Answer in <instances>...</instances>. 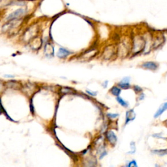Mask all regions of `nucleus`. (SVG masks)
Wrapping results in <instances>:
<instances>
[{
  "instance_id": "obj_4",
  "label": "nucleus",
  "mask_w": 167,
  "mask_h": 167,
  "mask_svg": "<svg viewBox=\"0 0 167 167\" xmlns=\"http://www.w3.org/2000/svg\"><path fill=\"white\" fill-rule=\"evenodd\" d=\"M17 19L15 20H9L10 22L7 24H5L3 25V27H2V31L3 32H6L7 31L10 30L12 28H14V27H16L20 25V21L16 20Z\"/></svg>"
},
{
  "instance_id": "obj_25",
  "label": "nucleus",
  "mask_w": 167,
  "mask_h": 167,
  "mask_svg": "<svg viewBox=\"0 0 167 167\" xmlns=\"http://www.w3.org/2000/svg\"><path fill=\"white\" fill-rule=\"evenodd\" d=\"M5 77H9V78H13L14 76L13 75H5Z\"/></svg>"
},
{
  "instance_id": "obj_3",
  "label": "nucleus",
  "mask_w": 167,
  "mask_h": 167,
  "mask_svg": "<svg viewBox=\"0 0 167 167\" xmlns=\"http://www.w3.org/2000/svg\"><path fill=\"white\" fill-rule=\"evenodd\" d=\"M21 89L24 93L27 95H31L37 90V86L34 84L27 83L24 86H22Z\"/></svg>"
},
{
  "instance_id": "obj_15",
  "label": "nucleus",
  "mask_w": 167,
  "mask_h": 167,
  "mask_svg": "<svg viewBox=\"0 0 167 167\" xmlns=\"http://www.w3.org/2000/svg\"><path fill=\"white\" fill-rule=\"evenodd\" d=\"M54 52V48L50 44H47L45 46V53L47 56H51Z\"/></svg>"
},
{
  "instance_id": "obj_26",
  "label": "nucleus",
  "mask_w": 167,
  "mask_h": 167,
  "mask_svg": "<svg viewBox=\"0 0 167 167\" xmlns=\"http://www.w3.org/2000/svg\"><path fill=\"white\" fill-rule=\"evenodd\" d=\"M166 123H167V121H166Z\"/></svg>"
},
{
  "instance_id": "obj_8",
  "label": "nucleus",
  "mask_w": 167,
  "mask_h": 167,
  "mask_svg": "<svg viewBox=\"0 0 167 167\" xmlns=\"http://www.w3.org/2000/svg\"><path fill=\"white\" fill-rule=\"evenodd\" d=\"M7 88L12 89H20L22 88V85L20 83L15 80H9L5 84Z\"/></svg>"
},
{
  "instance_id": "obj_22",
  "label": "nucleus",
  "mask_w": 167,
  "mask_h": 167,
  "mask_svg": "<svg viewBox=\"0 0 167 167\" xmlns=\"http://www.w3.org/2000/svg\"><path fill=\"white\" fill-rule=\"evenodd\" d=\"M134 91H135L136 92H137V93H140V92H141L142 91V89L140 87H139L138 86H135L134 87Z\"/></svg>"
},
{
  "instance_id": "obj_18",
  "label": "nucleus",
  "mask_w": 167,
  "mask_h": 167,
  "mask_svg": "<svg viewBox=\"0 0 167 167\" xmlns=\"http://www.w3.org/2000/svg\"><path fill=\"white\" fill-rule=\"evenodd\" d=\"M153 153H155V154H157V155H160V156H163V155H166L167 154V149H160V150H153Z\"/></svg>"
},
{
  "instance_id": "obj_11",
  "label": "nucleus",
  "mask_w": 167,
  "mask_h": 167,
  "mask_svg": "<svg viewBox=\"0 0 167 167\" xmlns=\"http://www.w3.org/2000/svg\"><path fill=\"white\" fill-rule=\"evenodd\" d=\"M71 54L70 51L64 48H60L57 53V56L59 58H65Z\"/></svg>"
},
{
  "instance_id": "obj_7",
  "label": "nucleus",
  "mask_w": 167,
  "mask_h": 167,
  "mask_svg": "<svg viewBox=\"0 0 167 167\" xmlns=\"http://www.w3.org/2000/svg\"><path fill=\"white\" fill-rule=\"evenodd\" d=\"M29 42L31 48L33 50H39L42 45V40L39 37H34Z\"/></svg>"
},
{
  "instance_id": "obj_17",
  "label": "nucleus",
  "mask_w": 167,
  "mask_h": 167,
  "mask_svg": "<svg viewBox=\"0 0 167 167\" xmlns=\"http://www.w3.org/2000/svg\"><path fill=\"white\" fill-rule=\"evenodd\" d=\"M118 86L121 89H127L130 88V84L129 82H120L118 84Z\"/></svg>"
},
{
  "instance_id": "obj_16",
  "label": "nucleus",
  "mask_w": 167,
  "mask_h": 167,
  "mask_svg": "<svg viewBox=\"0 0 167 167\" xmlns=\"http://www.w3.org/2000/svg\"><path fill=\"white\" fill-rule=\"evenodd\" d=\"M116 100L119 103V104H121V106H122L127 107L129 106V104H128L127 102L125 101H124L123 99H122V98H121L120 97H118V96L117 97H116Z\"/></svg>"
},
{
  "instance_id": "obj_5",
  "label": "nucleus",
  "mask_w": 167,
  "mask_h": 167,
  "mask_svg": "<svg viewBox=\"0 0 167 167\" xmlns=\"http://www.w3.org/2000/svg\"><path fill=\"white\" fill-rule=\"evenodd\" d=\"M115 49H114V46L113 45L108 46L106 47V48L104 49L103 52V57L104 59H109L112 58V56H113V55L115 54Z\"/></svg>"
},
{
  "instance_id": "obj_1",
  "label": "nucleus",
  "mask_w": 167,
  "mask_h": 167,
  "mask_svg": "<svg viewBox=\"0 0 167 167\" xmlns=\"http://www.w3.org/2000/svg\"><path fill=\"white\" fill-rule=\"evenodd\" d=\"M146 42L141 37H136L133 40V53H139L145 47Z\"/></svg>"
},
{
  "instance_id": "obj_19",
  "label": "nucleus",
  "mask_w": 167,
  "mask_h": 167,
  "mask_svg": "<svg viewBox=\"0 0 167 167\" xmlns=\"http://www.w3.org/2000/svg\"><path fill=\"white\" fill-rule=\"evenodd\" d=\"M61 92L62 93H73V91L70 88H61Z\"/></svg>"
},
{
  "instance_id": "obj_13",
  "label": "nucleus",
  "mask_w": 167,
  "mask_h": 167,
  "mask_svg": "<svg viewBox=\"0 0 167 167\" xmlns=\"http://www.w3.org/2000/svg\"><path fill=\"white\" fill-rule=\"evenodd\" d=\"M166 110H167V102L161 104V106L159 107V109L157 110V111L156 112L155 115H154V118H158L159 116H160L164 111Z\"/></svg>"
},
{
  "instance_id": "obj_21",
  "label": "nucleus",
  "mask_w": 167,
  "mask_h": 167,
  "mask_svg": "<svg viewBox=\"0 0 167 167\" xmlns=\"http://www.w3.org/2000/svg\"><path fill=\"white\" fill-rule=\"evenodd\" d=\"M107 116H108L109 118H116L117 117H118L119 114H107Z\"/></svg>"
},
{
  "instance_id": "obj_24",
  "label": "nucleus",
  "mask_w": 167,
  "mask_h": 167,
  "mask_svg": "<svg viewBox=\"0 0 167 167\" xmlns=\"http://www.w3.org/2000/svg\"><path fill=\"white\" fill-rule=\"evenodd\" d=\"M4 86H4V84H2L1 82H0V92H1L2 91H3Z\"/></svg>"
},
{
  "instance_id": "obj_23",
  "label": "nucleus",
  "mask_w": 167,
  "mask_h": 167,
  "mask_svg": "<svg viewBox=\"0 0 167 167\" xmlns=\"http://www.w3.org/2000/svg\"><path fill=\"white\" fill-rule=\"evenodd\" d=\"M87 93H88L89 95H90L91 96H96L97 93V92H94V91H89V90H87L86 91Z\"/></svg>"
},
{
  "instance_id": "obj_9",
  "label": "nucleus",
  "mask_w": 167,
  "mask_h": 167,
  "mask_svg": "<svg viewBox=\"0 0 167 167\" xmlns=\"http://www.w3.org/2000/svg\"><path fill=\"white\" fill-rule=\"evenodd\" d=\"M106 138L108 139L109 142L112 144H115L117 142V140H118L116 134L112 131H108L107 132Z\"/></svg>"
},
{
  "instance_id": "obj_20",
  "label": "nucleus",
  "mask_w": 167,
  "mask_h": 167,
  "mask_svg": "<svg viewBox=\"0 0 167 167\" xmlns=\"http://www.w3.org/2000/svg\"><path fill=\"white\" fill-rule=\"evenodd\" d=\"M127 166L129 167H133V166L136 167L137 166V164H136V161L133 160V161H131V162H129V163L127 164Z\"/></svg>"
},
{
  "instance_id": "obj_2",
  "label": "nucleus",
  "mask_w": 167,
  "mask_h": 167,
  "mask_svg": "<svg viewBox=\"0 0 167 167\" xmlns=\"http://www.w3.org/2000/svg\"><path fill=\"white\" fill-rule=\"evenodd\" d=\"M37 32H38V27L37 25H33L25 32L23 35V40L26 42L30 41L32 39L35 37Z\"/></svg>"
},
{
  "instance_id": "obj_14",
  "label": "nucleus",
  "mask_w": 167,
  "mask_h": 167,
  "mask_svg": "<svg viewBox=\"0 0 167 167\" xmlns=\"http://www.w3.org/2000/svg\"><path fill=\"white\" fill-rule=\"evenodd\" d=\"M110 93L112 94L113 95L118 97L119 95V94H120V93H121V89L118 88V86H114L110 89Z\"/></svg>"
},
{
  "instance_id": "obj_12",
  "label": "nucleus",
  "mask_w": 167,
  "mask_h": 167,
  "mask_svg": "<svg viewBox=\"0 0 167 167\" xmlns=\"http://www.w3.org/2000/svg\"><path fill=\"white\" fill-rule=\"evenodd\" d=\"M136 117V114L134 113L133 110H130L126 112V119H125V124H127L129 122L133 121Z\"/></svg>"
},
{
  "instance_id": "obj_6",
  "label": "nucleus",
  "mask_w": 167,
  "mask_h": 167,
  "mask_svg": "<svg viewBox=\"0 0 167 167\" xmlns=\"http://www.w3.org/2000/svg\"><path fill=\"white\" fill-rule=\"evenodd\" d=\"M25 13V11L23 9H18L16 11L12 12L10 14L9 16L7 17V20H12L18 19L20 17L22 16Z\"/></svg>"
},
{
  "instance_id": "obj_10",
  "label": "nucleus",
  "mask_w": 167,
  "mask_h": 167,
  "mask_svg": "<svg viewBox=\"0 0 167 167\" xmlns=\"http://www.w3.org/2000/svg\"><path fill=\"white\" fill-rule=\"evenodd\" d=\"M142 67L147 69H149V70H156L158 68V64L155 63V62L153 61H148V62H146L142 64Z\"/></svg>"
}]
</instances>
